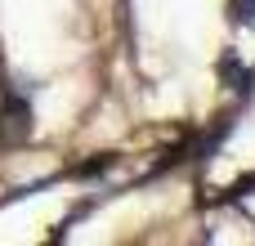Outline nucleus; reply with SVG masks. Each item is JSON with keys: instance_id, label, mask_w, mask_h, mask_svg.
Listing matches in <instances>:
<instances>
[{"instance_id": "nucleus-1", "label": "nucleus", "mask_w": 255, "mask_h": 246, "mask_svg": "<svg viewBox=\"0 0 255 246\" xmlns=\"http://www.w3.org/2000/svg\"><path fill=\"white\" fill-rule=\"evenodd\" d=\"M27 130H31V112H27V103L18 99H9L4 108H0V143H22L27 139Z\"/></svg>"}]
</instances>
